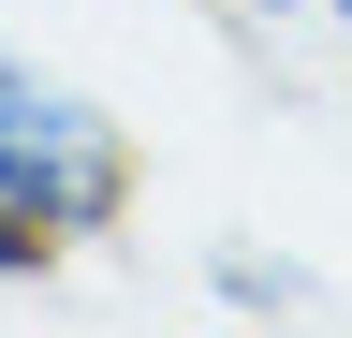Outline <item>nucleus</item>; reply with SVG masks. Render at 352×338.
<instances>
[{
  "instance_id": "nucleus-1",
  "label": "nucleus",
  "mask_w": 352,
  "mask_h": 338,
  "mask_svg": "<svg viewBox=\"0 0 352 338\" xmlns=\"http://www.w3.org/2000/svg\"><path fill=\"white\" fill-rule=\"evenodd\" d=\"M0 177H15L74 250L132 221V133L74 89V74H44V59H15V45H0Z\"/></svg>"
},
{
  "instance_id": "nucleus-3",
  "label": "nucleus",
  "mask_w": 352,
  "mask_h": 338,
  "mask_svg": "<svg viewBox=\"0 0 352 338\" xmlns=\"http://www.w3.org/2000/svg\"><path fill=\"white\" fill-rule=\"evenodd\" d=\"M206 294H220V309H294V279H279V265H220Z\"/></svg>"
},
{
  "instance_id": "nucleus-5",
  "label": "nucleus",
  "mask_w": 352,
  "mask_h": 338,
  "mask_svg": "<svg viewBox=\"0 0 352 338\" xmlns=\"http://www.w3.org/2000/svg\"><path fill=\"white\" fill-rule=\"evenodd\" d=\"M308 15H323V30H338V45H352V0H308Z\"/></svg>"
},
{
  "instance_id": "nucleus-2",
  "label": "nucleus",
  "mask_w": 352,
  "mask_h": 338,
  "mask_svg": "<svg viewBox=\"0 0 352 338\" xmlns=\"http://www.w3.org/2000/svg\"><path fill=\"white\" fill-rule=\"evenodd\" d=\"M59 250H74V235L44 221V206H30L15 177H0V294H15V279H59Z\"/></svg>"
},
{
  "instance_id": "nucleus-4",
  "label": "nucleus",
  "mask_w": 352,
  "mask_h": 338,
  "mask_svg": "<svg viewBox=\"0 0 352 338\" xmlns=\"http://www.w3.org/2000/svg\"><path fill=\"white\" fill-rule=\"evenodd\" d=\"M220 15H264V30H279V15H308V0H220Z\"/></svg>"
}]
</instances>
